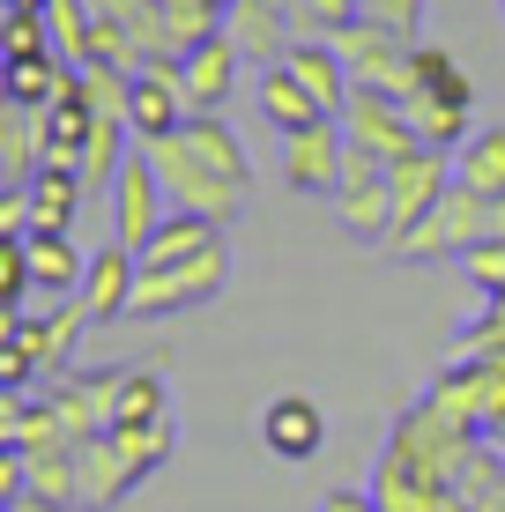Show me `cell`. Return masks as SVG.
Returning a JSON list of instances; mask_svg holds the SVG:
<instances>
[{
    "label": "cell",
    "mask_w": 505,
    "mask_h": 512,
    "mask_svg": "<svg viewBox=\"0 0 505 512\" xmlns=\"http://www.w3.org/2000/svg\"><path fill=\"white\" fill-rule=\"evenodd\" d=\"M402 112L409 127L431 141V149H461L468 134H476V75L454 60L446 45H416L409 60V90H402Z\"/></svg>",
    "instance_id": "6da1fadb"
},
{
    "label": "cell",
    "mask_w": 505,
    "mask_h": 512,
    "mask_svg": "<svg viewBox=\"0 0 505 512\" xmlns=\"http://www.w3.org/2000/svg\"><path fill=\"white\" fill-rule=\"evenodd\" d=\"M505 238V193H476V186H454L439 208H431L416 231H402L387 245L394 260H468L476 245Z\"/></svg>",
    "instance_id": "7a4b0ae2"
},
{
    "label": "cell",
    "mask_w": 505,
    "mask_h": 512,
    "mask_svg": "<svg viewBox=\"0 0 505 512\" xmlns=\"http://www.w3.org/2000/svg\"><path fill=\"white\" fill-rule=\"evenodd\" d=\"M491 446V438L476 431V423H461L446 401H409L402 416H394V431H387V453H402V461L416 468V475H431V483H446L454 490V475L476 461V453Z\"/></svg>",
    "instance_id": "3957f363"
},
{
    "label": "cell",
    "mask_w": 505,
    "mask_h": 512,
    "mask_svg": "<svg viewBox=\"0 0 505 512\" xmlns=\"http://www.w3.org/2000/svg\"><path fill=\"white\" fill-rule=\"evenodd\" d=\"M142 149L156 156V179H164L171 208H194V216H208V223H231L238 208H246V193H253V186H238L223 164H208V156H201L186 134H171V141H142Z\"/></svg>",
    "instance_id": "277c9868"
},
{
    "label": "cell",
    "mask_w": 505,
    "mask_h": 512,
    "mask_svg": "<svg viewBox=\"0 0 505 512\" xmlns=\"http://www.w3.org/2000/svg\"><path fill=\"white\" fill-rule=\"evenodd\" d=\"M231 290V245H201V253L171 260V268H142V290H134V320H179L194 305H216Z\"/></svg>",
    "instance_id": "5b68a950"
},
{
    "label": "cell",
    "mask_w": 505,
    "mask_h": 512,
    "mask_svg": "<svg viewBox=\"0 0 505 512\" xmlns=\"http://www.w3.org/2000/svg\"><path fill=\"white\" fill-rule=\"evenodd\" d=\"M335 216L357 245H387L394 238V193H387V156L357 149L350 141V164H342V186H335Z\"/></svg>",
    "instance_id": "8992f818"
},
{
    "label": "cell",
    "mask_w": 505,
    "mask_h": 512,
    "mask_svg": "<svg viewBox=\"0 0 505 512\" xmlns=\"http://www.w3.org/2000/svg\"><path fill=\"white\" fill-rule=\"evenodd\" d=\"M461 186V171H454V149H409V156H394L387 164V193H394V238L402 231H416V223L431 216V208L446 201V193ZM387 238V245H394Z\"/></svg>",
    "instance_id": "52a82bcc"
},
{
    "label": "cell",
    "mask_w": 505,
    "mask_h": 512,
    "mask_svg": "<svg viewBox=\"0 0 505 512\" xmlns=\"http://www.w3.org/2000/svg\"><path fill=\"white\" fill-rule=\"evenodd\" d=\"M104 201H112V238L142 253V245L156 238V223L171 216V193H164V179H156V156L127 149V164H119V179H112Z\"/></svg>",
    "instance_id": "ba28073f"
},
{
    "label": "cell",
    "mask_w": 505,
    "mask_h": 512,
    "mask_svg": "<svg viewBox=\"0 0 505 512\" xmlns=\"http://www.w3.org/2000/svg\"><path fill=\"white\" fill-rule=\"evenodd\" d=\"M431 401H446L461 423H476L483 438L505 423V364L498 357H454L439 379H431Z\"/></svg>",
    "instance_id": "9c48e42d"
},
{
    "label": "cell",
    "mask_w": 505,
    "mask_h": 512,
    "mask_svg": "<svg viewBox=\"0 0 505 512\" xmlns=\"http://www.w3.org/2000/svg\"><path fill=\"white\" fill-rule=\"evenodd\" d=\"M335 45H342V60H350L357 90L402 97L409 90V60H416V45H424V38H402V30H387V23H357V30H342Z\"/></svg>",
    "instance_id": "30bf717a"
},
{
    "label": "cell",
    "mask_w": 505,
    "mask_h": 512,
    "mask_svg": "<svg viewBox=\"0 0 505 512\" xmlns=\"http://www.w3.org/2000/svg\"><path fill=\"white\" fill-rule=\"evenodd\" d=\"M342 164H350V134H342V119H312V127L283 134V179H290V193H327V201H335Z\"/></svg>",
    "instance_id": "8fae6325"
},
{
    "label": "cell",
    "mask_w": 505,
    "mask_h": 512,
    "mask_svg": "<svg viewBox=\"0 0 505 512\" xmlns=\"http://www.w3.org/2000/svg\"><path fill=\"white\" fill-rule=\"evenodd\" d=\"M186 60H149L142 75H134V112H127V127L134 141H171L194 119V104H186V75H179Z\"/></svg>",
    "instance_id": "7c38bea8"
},
{
    "label": "cell",
    "mask_w": 505,
    "mask_h": 512,
    "mask_svg": "<svg viewBox=\"0 0 505 512\" xmlns=\"http://www.w3.org/2000/svg\"><path fill=\"white\" fill-rule=\"evenodd\" d=\"M342 134L357 141V149H372V156H409V149H424V134L409 127V112H402V97H387V90H350V104H342Z\"/></svg>",
    "instance_id": "4fadbf2b"
},
{
    "label": "cell",
    "mask_w": 505,
    "mask_h": 512,
    "mask_svg": "<svg viewBox=\"0 0 505 512\" xmlns=\"http://www.w3.org/2000/svg\"><path fill=\"white\" fill-rule=\"evenodd\" d=\"M134 290H142V253L119 238H104L90 253V275H82V305H90V320H134Z\"/></svg>",
    "instance_id": "5bb4252c"
},
{
    "label": "cell",
    "mask_w": 505,
    "mask_h": 512,
    "mask_svg": "<svg viewBox=\"0 0 505 512\" xmlns=\"http://www.w3.org/2000/svg\"><path fill=\"white\" fill-rule=\"evenodd\" d=\"M260 446H268L275 461L305 468L312 453L327 446V409H320L312 394H275L268 409H260Z\"/></svg>",
    "instance_id": "9a60e30c"
},
{
    "label": "cell",
    "mask_w": 505,
    "mask_h": 512,
    "mask_svg": "<svg viewBox=\"0 0 505 512\" xmlns=\"http://www.w3.org/2000/svg\"><path fill=\"white\" fill-rule=\"evenodd\" d=\"M82 327H97L90 305H82V297H60L45 320H30V312H8V320H0V342H8V334H23V342L38 349L45 372H67V364H75V349H82Z\"/></svg>",
    "instance_id": "2e32d148"
},
{
    "label": "cell",
    "mask_w": 505,
    "mask_h": 512,
    "mask_svg": "<svg viewBox=\"0 0 505 512\" xmlns=\"http://www.w3.org/2000/svg\"><path fill=\"white\" fill-rule=\"evenodd\" d=\"M223 30L238 38V52H246L253 67H283V52L298 45V15H290L283 0H231Z\"/></svg>",
    "instance_id": "e0dca14e"
},
{
    "label": "cell",
    "mask_w": 505,
    "mask_h": 512,
    "mask_svg": "<svg viewBox=\"0 0 505 512\" xmlns=\"http://www.w3.org/2000/svg\"><path fill=\"white\" fill-rule=\"evenodd\" d=\"M238 67H246V52H238L231 30H216V38H201L194 52H186V104L194 112H223V104L238 97Z\"/></svg>",
    "instance_id": "ac0fdd59"
},
{
    "label": "cell",
    "mask_w": 505,
    "mask_h": 512,
    "mask_svg": "<svg viewBox=\"0 0 505 512\" xmlns=\"http://www.w3.org/2000/svg\"><path fill=\"white\" fill-rule=\"evenodd\" d=\"M364 490L379 498V512H461V505H454V490L431 483V475H416L402 453H387V446H379L372 483H364Z\"/></svg>",
    "instance_id": "d6986e66"
},
{
    "label": "cell",
    "mask_w": 505,
    "mask_h": 512,
    "mask_svg": "<svg viewBox=\"0 0 505 512\" xmlns=\"http://www.w3.org/2000/svg\"><path fill=\"white\" fill-rule=\"evenodd\" d=\"M283 67L305 82L312 97H320V112H335V119H342V104H350L357 75H350V60H342V45H335V38H298V45L283 52Z\"/></svg>",
    "instance_id": "ffe728a7"
},
{
    "label": "cell",
    "mask_w": 505,
    "mask_h": 512,
    "mask_svg": "<svg viewBox=\"0 0 505 512\" xmlns=\"http://www.w3.org/2000/svg\"><path fill=\"white\" fill-rule=\"evenodd\" d=\"M30 290L38 297H82V275H90V253H75V238L67 231H30Z\"/></svg>",
    "instance_id": "44dd1931"
},
{
    "label": "cell",
    "mask_w": 505,
    "mask_h": 512,
    "mask_svg": "<svg viewBox=\"0 0 505 512\" xmlns=\"http://www.w3.org/2000/svg\"><path fill=\"white\" fill-rule=\"evenodd\" d=\"M75 75H82V67H67L60 52H38V60H0V97L45 112V104H60L67 90H75Z\"/></svg>",
    "instance_id": "7402d4cb"
},
{
    "label": "cell",
    "mask_w": 505,
    "mask_h": 512,
    "mask_svg": "<svg viewBox=\"0 0 505 512\" xmlns=\"http://www.w3.org/2000/svg\"><path fill=\"white\" fill-rule=\"evenodd\" d=\"M0 171H8V186H30L45 171V112L8 97H0Z\"/></svg>",
    "instance_id": "603a6c76"
},
{
    "label": "cell",
    "mask_w": 505,
    "mask_h": 512,
    "mask_svg": "<svg viewBox=\"0 0 505 512\" xmlns=\"http://www.w3.org/2000/svg\"><path fill=\"white\" fill-rule=\"evenodd\" d=\"M82 201H90V186H82L75 164H45L38 179H30V216H38V231H75Z\"/></svg>",
    "instance_id": "cb8c5ba5"
},
{
    "label": "cell",
    "mask_w": 505,
    "mask_h": 512,
    "mask_svg": "<svg viewBox=\"0 0 505 512\" xmlns=\"http://www.w3.org/2000/svg\"><path fill=\"white\" fill-rule=\"evenodd\" d=\"M75 468H82V512H112V505L134 490V468L119 461L112 438H90V446H75Z\"/></svg>",
    "instance_id": "d4e9b609"
},
{
    "label": "cell",
    "mask_w": 505,
    "mask_h": 512,
    "mask_svg": "<svg viewBox=\"0 0 505 512\" xmlns=\"http://www.w3.org/2000/svg\"><path fill=\"white\" fill-rule=\"evenodd\" d=\"M260 112H268L275 134H298L312 119H335V112H320V97H312L290 67H260Z\"/></svg>",
    "instance_id": "484cf974"
},
{
    "label": "cell",
    "mask_w": 505,
    "mask_h": 512,
    "mask_svg": "<svg viewBox=\"0 0 505 512\" xmlns=\"http://www.w3.org/2000/svg\"><path fill=\"white\" fill-rule=\"evenodd\" d=\"M216 238H223V223H208V216H194V208H171V216L156 223V238L142 245V268H171V260L201 253V245H216Z\"/></svg>",
    "instance_id": "4316f807"
},
{
    "label": "cell",
    "mask_w": 505,
    "mask_h": 512,
    "mask_svg": "<svg viewBox=\"0 0 505 512\" xmlns=\"http://www.w3.org/2000/svg\"><path fill=\"white\" fill-rule=\"evenodd\" d=\"M30 453V498H52L67 512H82V468H75V446H23Z\"/></svg>",
    "instance_id": "83f0119b"
},
{
    "label": "cell",
    "mask_w": 505,
    "mask_h": 512,
    "mask_svg": "<svg viewBox=\"0 0 505 512\" xmlns=\"http://www.w3.org/2000/svg\"><path fill=\"white\" fill-rule=\"evenodd\" d=\"M454 171H461V186H476V193H505V127H476L454 149Z\"/></svg>",
    "instance_id": "f1b7e54d"
},
{
    "label": "cell",
    "mask_w": 505,
    "mask_h": 512,
    "mask_svg": "<svg viewBox=\"0 0 505 512\" xmlns=\"http://www.w3.org/2000/svg\"><path fill=\"white\" fill-rule=\"evenodd\" d=\"M119 446V461L134 468V483H142V475H156L171 461V446H179V431H171V416L164 423H119V431H104Z\"/></svg>",
    "instance_id": "f546056e"
},
{
    "label": "cell",
    "mask_w": 505,
    "mask_h": 512,
    "mask_svg": "<svg viewBox=\"0 0 505 512\" xmlns=\"http://www.w3.org/2000/svg\"><path fill=\"white\" fill-rule=\"evenodd\" d=\"M127 134L134 127H119V119H97L90 127V141H82V186L90 193H112L119 164H127Z\"/></svg>",
    "instance_id": "4dcf8cb0"
},
{
    "label": "cell",
    "mask_w": 505,
    "mask_h": 512,
    "mask_svg": "<svg viewBox=\"0 0 505 512\" xmlns=\"http://www.w3.org/2000/svg\"><path fill=\"white\" fill-rule=\"evenodd\" d=\"M45 30H52V52H60L67 67H82L90 60V30H97V0H52Z\"/></svg>",
    "instance_id": "1f68e13d"
},
{
    "label": "cell",
    "mask_w": 505,
    "mask_h": 512,
    "mask_svg": "<svg viewBox=\"0 0 505 512\" xmlns=\"http://www.w3.org/2000/svg\"><path fill=\"white\" fill-rule=\"evenodd\" d=\"M171 409H164V379L156 372H127L119 379V401H112V431L119 423H164Z\"/></svg>",
    "instance_id": "d6a6232c"
},
{
    "label": "cell",
    "mask_w": 505,
    "mask_h": 512,
    "mask_svg": "<svg viewBox=\"0 0 505 512\" xmlns=\"http://www.w3.org/2000/svg\"><path fill=\"white\" fill-rule=\"evenodd\" d=\"M82 97H90L97 119H119V127H127V112H134V75H127V67H82Z\"/></svg>",
    "instance_id": "836d02e7"
},
{
    "label": "cell",
    "mask_w": 505,
    "mask_h": 512,
    "mask_svg": "<svg viewBox=\"0 0 505 512\" xmlns=\"http://www.w3.org/2000/svg\"><path fill=\"white\" fill-rule=\"evenodd\" d=\"M38 52H52L45 8H15V0H8V30H0V60H38Z\"/></svg>",
    "instance_id": "e575fe53"
},
{
    "label": "cell",
    "mask_w": 505,
    "mask_h": 512,
    "mask_svg": "<svg viewBox=\"0 0 505 512\" xmlns=\"http://www.w3.org/2000/svg\"><path fill=\"white\" fill-rule=\"evenodd\" d=\"M23 297H30V245L23 238H0V305L23 312Z\"/></svg>",
    "instance_id": "d590c367"
},
{
    "label": "cell",
    "mask_w": 505,
    "mask_h": 512,
    "mask_svg": "<svg viewBox=\"0 0 505 512\" xmlns=\"http://www.w3.org/2000/svg\"><path fill=\"white\" fill-rule=\"evenodd\" d=\"M424 8L431 0H364V23H387L402 38H424Z\"/></svg>",
    "instance_id": "8d00e7d4"
},
{
    "label": "cell",
    "mask_w": 505,
    "mask_h": 512,
    "mask_svg": "<svg viewBox=\"0 0 505 512\" xmlns=\"http://www.w3.org/2000/svg\"><path fill=\"white\" fill-rule=\"evenodd\" d=\"M461 268H468V282H476L483 297H505V238H491V245H476V253H468Z\"/></svg>",
    "instance_id": "74e56055"
},
{
    "label": "cell",
    "mask_w": 505,
    "mask_h": 512,
    "mask_svg": "<svg viewBox=\"0 0 505 512\" xmlns=\"http://www.w3.org/2000/svg\"><path fill=\"white\" fill-rule=\"evenodd\" d=\"M38 216H30V186H8L0 193V238H30Z\"/></svg>",
    "instance_id": "f35d334b"
},
{
    "label": "cell",
    "mask_w": 505,
    "mask_h": 512,
    "mask_svg": "<svg viewBox=\"0 0 505 512\" xmlns=\"http://www.w3.org/2000/svg\"><path fill=\"white\" fill-rule=\"evenodd\" d=\"M320 512H379V498H372V490H327Z\"/></svg>",
    "instance_id": "ab89813d"
},
{
    "label": "cell",
    "mask_w": 505,
    "mask_h": 512,
    "mask_svg": "<svg viewBox=\"0 0 505 512\" xmlns=\"http://www.w3.org/2000/svg\"><path fill=\"white\" fill-rule=\"evenodd\" d=\"M468 512H505V483L491 490V498H476V505H468Z\"/></svg>",
    "instance_id": "60d3db41"
},
{
    "label": "cell",
    "mask_w": 505,
    "mask_h": 512,
    "mask_svg": "<svg viewBox=\"0 0 505 512\" xmlns=\"http://www.w3.org/2000/svg\"><path fill=\"white\" fill-rule=\"evenodd\" d=\"M491 446H498V453H505V423H498V431H491Z\"/></svg>",
    "instance_id": "b9f144b4"
},
{
    "label": "cell",
    "mask_w": 505,
    "mask_h": 512,
    "mask_svg": "<svg viewBox=\"0 0 505 512\" xmlns=\"http://www.w3.org/2000/svg\"><path fill=\"white\" fill-rule=\"evenodd\" d=\"M15 8H52V0H15Z\"/></svg>",
    "instance_id": "7bdbcfd3"
}]
</instances>
